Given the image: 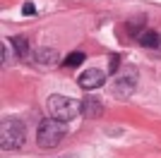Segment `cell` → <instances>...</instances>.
<instances>
[{
    "instance_id": "3",
    "label": "cell",
    "mask_w": 161,
    "mask_h": 158,
    "mask_svg": "<svg viewBox=\"0 0 161 158\" xmlns=\"http://www.w3.org/2000/svg\"><path fill=\"white\" fill-rule=\"evenodd\" d=\"M48 113H51L53 118L63 120V122H70V120L80 113V103L72 101V98H67V96L53 93V96L48 98Z\"/></svg>"
},
{
    "instance_id": "9",
    "label": "cell",
    "mask_w": 161,
    "mask_h": 158,
    "mask_svg": "<svg viewBox=\"0 0 161 158\" xmlns=\"http://www.w3.org/2000/svg\"><path fill=\"white\" fill-rule=\"evenodd\" d=\"M10 43H12L14 48H17V53H19V58H27L29 55V46H27V41L19 39V36H14V39H7Z\"/></svg>"
},
{
    "instance_id": "13",
    "label": "cell",
    "mask_w": 161,
    "mask_h": 158,
    "mask_svg": "<svg viewBox=\"0 0 161 158\" xmlns=\"http://www.w3.org/2000/svg\"><path fill=\"white\" fill-rule=\"evenodd\" d=\"M22 12H24V14H34V12H36V7H34L31 3H27V5L22 7Z\"/></svg>"
},
{
    "instance_id": "4",
    "label": "cell",
    "mask_w": 161,
    "mask_h": 158,
    "mask_svg": "<svg viewBox=\"0 0 161 158\" xmlns=\"http://www.w3.org/2000/svg\"><path fill=\"white\" fill-rule=\"evenodd\" d=\"M135 79H137V70L128 67V70H125V74H120V77L115 79L113 93H115V96H120V98L130 96V93H132V89H135Z\"/></svg>"
},
{
    "instance_id": "10",
    "label": "cell",
    "mask_w": 161,
    "mask_h": 158,
    "mask_svg": "<svg viewBox=\"0 0 161 158\" xmlns=\"http://www.w3.org/2000/svg\"><path fill=\"white\" fill-rule=\"evenodd\" d=\"M144 22L147 19H142V17H137V19H132L128 24V31H130V36H140L142 31H144Z\"/></svg>"
},
{
    "instance_id": "8",
    "label": "cell",
    "mask_w": 161,
    "mask_h": 158,
    "mask_svg": "<svg viewBox=\"0 0 161 158\" xmlns=\"http://www.w3.org/2000/svg\"><path fill=\"white\" fill-rule=\"evenodd\" d=\"M137 41H140L144 48H159L161 46V36L156 31H152V29H144V31L137 36Z\"/></svg>"
},
{
    "instance_id": "2",
    "label": "cell",
    "mask_w": 161,
    "mask_h": 158,
    "mask_svg": "<svg viewBox=\"0 0 161 158\" xmlns=\"http://www.w3.org/2000/svg\"><path fill=\"white\" fill-rule=\"evenodd\" d=\"M24 137H27V129H24V122L14 118H5L3 125H0V146L5 151H12V149H19L24 144Z\"/></svg>"
},
{
    "instance_id": "12",
    "label": "cell",
    "mask_w": 161,
    "mask_h": 158,
    "mask_svg": "<svg viewBox=\"0 0 161 158\" xmlns=\"http://www.w3.org/2000/svg\"><path fill=\"white\" fill-rule=\"evenodd\" d=\"M118 65H120V58H118V55H111V72H115Z\"/></svg>"
},
{
    "instance_id": "11",
    "label": "cell",
    "mask_w": 161,
    "mask_h": 158,
    "mask_svg": "<svg viewBox=\"0 0 161 158\" xmlns=\"http://www.w3.org/2000/svg\"><path fill=\"white\" fill-rule=\"evenodd\" d=\"M82 60H84V53H70V55L63 60V65L65 67H77V65H82Z\"/></svg>"
},
{
    "instance_id": "1",
    "label": "cell",
    "mask_w": 161,
    "mask_h": 158,
    "mask_svg": "<svg viewBox=\"0 0 161 158\" xmlns=\"http://www.w3.org/2000/svg\"><path fill=\"white\" fill-rule=\"evenodd\" d=\"M67 134V122L58 118H46L39 122V129H36V141H39L41 149H55V146L63 141V137Z\"/></svg>"
},
{
    "instance_id": "6",
    "label": "cell",
    "mask_w": 161,
    "mask_h": 158,
    "mask_svg": "<svg viewBox=\"0 0 161 158\" xmlns=\"http://www.w3.org/2000/svg\"><path fill=\"white\" fill-rule=\"evenodd\" d=\"M80 113L84 115V118H101L103 115V105H101V101L99 98H84L80 103Z\"/></svg>"
},
{
    "instance_id": "5",
    "label": "cell",
    "mask_w": 161,
    "mask_h": 158,
    "mask_svg": "<svg viewBox=\"0 0 161 158\" xmlns=\"http://www.w3.org/2000/svg\"><path fill=\"white\" fill-rule=\"evenodd\" d=\"M106 84V74L101 72V70H96V67H89V70H84V72L80 74V86L82 89H99V86Z\"/></svg>"
},
{
    "instance_id": "7",
    "label": "cell",
    "mask_w": 161,
    "mask_h": 158,
    "mask_svg": "<svg viewBox=\"0 0 161 158\" xmlns=\"http://www.w3.org/2000/svg\"><path fill=\"white\" fill-rule=\"evenodd\" d=\"M36 60H39L41 67H55L60 58H58V53H55L53 48H51V50H48V48H41V50L36 53Z\"/></svg>"
}]
</instances>
